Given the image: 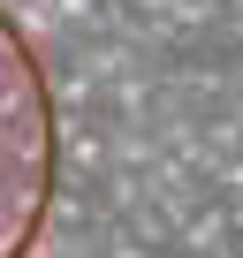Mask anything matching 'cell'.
<instances>
[{"label":"cell","instance_id":"1","mask_svg":"<svg viewBox=\"0 0 243 258\" xmlns=\"http://www.w3.org/2000/svg\"><path fill=\"white\" fill-rule=\"evenodd\" d=\"M61 91L31 23L0 0V258H38L61 205Z\"/></svg>","mask_w":243,"mask_h":258}]
</instances>
